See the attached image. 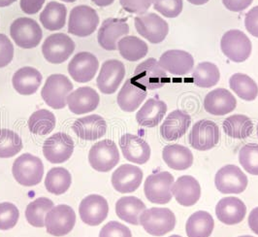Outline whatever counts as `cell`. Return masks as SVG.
Wrapping results in <instances>:
<instances>
[{
	"mask_svg": "<svg viewBox=\"0 0 258 237\" xmlns=\"http://www.w3.org/2000/svg\"><path fill=\"white\" fill-rule=\"evenodd\" d=\"M148 95L147 90L136 84L132 78L125 81L117 94L116 101L119 108L127 113L136 111Z\"/></svg>",
	"mask_w": 258,
	"mask_h": 237,
	"instance_id": "obj_28",
	"label": "cell"
},
{
	"mask_svg": "<svg viewBox=\"0 0 258 237\" xmlns=\"http://www.w3.org/2000/svg\"><path fill=\"white\" fill-rule=\"evenodd\" d=\"M56 118L51 111L40 109L28 118L29 132L36 135H47L54 130Z\"/></svg>",
	"mask_w": 258,
	"mask_h": 237,
	"instance_id": "obj_41",
	"label": "cell"
},
{
	"mask_svg": "<svg viewBox=\"0 0 258 237\" xmlns=\"http://www.w3.org/2000/svg\"><path fill=\"white\" fill-rule=\"evenodd\" d=\"M233 92L245 101H253L258 96V86L254 80L244 73H235L229 79Z\"/></svg>",
	"mask_w": 258,
	"mask_h": 237,
	"instance_id": "obj_38",
	"label": "cell"
},
{
	"mask_svg": "<svg viewBox=\"0 0 258 237\" xmlns=\"http://www.w3.org/2000/svg\"><path fill=\"white\" fill-rule=\"evenodd\" d=\"M17 0H0V8H4V7H8L10 5H12Z\"/></svg>",
	"mask_w": 258,
	"mask_h": 237,
	"instance_id": "obj_55",
	"label": "cell"
},
{
	"mask_svg": "<svg viewBox=\"0 0 258 237\" xmlns=\"http://www.w3.org/2000/svg\"><path fill=\"white\" fill-rule=\"evenodd\" d=\"M73 90V84L62 74L49 76L41 91V96L46 104L53 109H63L67 105L66 98Z\"/></svg>",
	"mask_w": 258,
	"mask_h": 237,
	"instance_id": "obj_4",
	"label": "cell"
},
{
	"mask_svg": "<svg viewBox=\"0 0 258 237\" xmlns=\"http://www.w3.org/2000/svg\"><path fill=\"white\" fill-rule=\"evenodd\" d=\"M99 237H132V233L126 225L112 221L101 228Z\"/></svg>",
	"mask_w": 258,
	"mask_h": 237,
	"instance_id": "obj_47",
	"label": "cell"
},
{
	"mask_svg": "<svg viewBox=\"0 0 258 237\" xmlns=\"http://www.w3.org/2000/svg\"><path fill=\"white\" fill-rule=\"evenodd\" d=\"M132 79L150 91L160 89L169 82L166 71L154 57L146 60L137 66Z\"/></svg>",
	"mask_w": 258,
	"mask_h": 237,
	"instance_id": "obj_7",
	"label": "cell"
},
{
	"mask_svg": "<svg viewBox=\"0 0 258 237\" xmlns=\"http://www.w3.org/2000/svg\"><path fill=\"white\" fill-rule=\"evenodd\" d=\"M66 102L72 113L83 115L94 111L99 105L100 97L98 92L91 87H82L70 92Z\"/></svg>",
	"mask_w": 258,
	"mask_h": 237,
	"instance_id": "obj_22",
	"label": "cell"
},
{
	"mask_svg": "<svg viewBox=\"0 0 258 237\" xmlns=\"http://www.w3.org/2000/svg\"><path fill=\"white\" fill-rule=\"evenodd\" d=\"M91 167L99 172H109L119 161V152L113 140L105 139L92 146L89 153Z\"/></svg>",
	"mask_w": 258,
	"mask_h": 237,
	"instance_id": "obj_12",
	"label": "cell"
},
{
	"mask_svg": "<svg viewBox=\"0 0 258 237\" xmlns=\"http://www.w3.org/2000/svg\"><path fill=\"white\" fill-rule=\"evenodd\" d=\"M155 11L165 18H177L181 15L183 8L182 0H153Z\"/></svg>",
	"mask_w": 258,
	"mask_h": 237,
	"instance_id": "obj_46",
	"label": "cell"
},
{
	"mask_svg": "<svg viewBox=\"0 0 258 237\" xmlns=\"http://www.w3.org/2000/svg\"><path fill=\"white\" fill-rule=\"evenodd\" d=\"M20 218L17 206L11 202L0 203V230H8L15 227Z\"/></svg>",
	"mask_w": 258,
	"mask_h": 237,
	"instance_id": "obj_45",
	"label": "cell"
},
{
	"mask_svg": "<svg viewBox=\"0 0 258 237\" xmlns=\"http://www.w3.org/2000/svg\"><path fill=\"white\" fill-rule=\"evenodd\" d=\"M172 195L181 206L189 207L197 203L201 197V188L198 181L189 175L178 178L172 186Z\"/></svg>",
	"mask_w": 258,
	"mask_h": 237,
	"instance_id": "obj_26",
	"label": "cell"
},
{
	"mask_svg": "<svg viewBox=\"0 0 258 237\" xmlns=\"http://www.w3.org/2000/svg\"><path fill=\"white\" fill-rule=\"evenodd\" d=\"M61 1L67 2V3H72V2H75V1H77V0H61Z\"/></svg>",
	"mask_w": 258,
	"mask_h": 237,
	"instance_id": "obj_57",
	"label": "cell"
},
{
	"mask_svg": "<svg viewBox=\"0 0 258 237\" xmlns=\"http://www.w3.org/2000/svg\"><path fill=\"white\" fill-rule=\"evenodd\" d=\"M140 224L149 234L163 236L175 228L176 217L168 208L153 207L141 214Z\"/></svg>",
	"mask_w": 258,
	"mask_h": 237,
	"instance_id": "obj_1",
	"label": "cell"
},
{
	"mask_svg": "<svg viewBox=\"0 0 258 237\" xmlns=\"http://www.w3.org/2000/svg\"><path fill=\"white\" fill-rule=\"evenodd\" d=\"M119 147L125 159L136 164H144L151 158V147L143 138L131 133L123 134L119 139Z\"/></svg>",
	"mask_w": 258,
	"mask_h": 237,
	"instance_id": "obj_20",
	"label": "cell"
},
{
	"mask_svg": "<svg viewBox=\"0 0 258 237\" xmlns=\"http://www.w3.org/2000/svg\"><path fill=\"white\" fill-rule=\"evenodd\" d=\"M247 177L240 167L228 164L221 167L215 177V185L221 194H242L247 187Z\"/></svg>",
	"mask_w": 258,
	"mask_h": 237,
	"instance_id": "obj_14",
	"label": "cell"
},
{
	"mask_svg": "<svg viewBox=\"0 0 258 237\" xmlns=\"http://www.w3.org/2000/svg\"><path fill=\"white\" fill-rule=\"evenodd\" d=\"M167 112V104L159 99L150 98L136 114L139 126L145 128H155L164 118Z\"/></svg>",
	"mask_w": 258,
	"mask_h": 237,
	"instance_id": "obj_31",
	"label": "cell"
},
{
	"mask_svg": "<svg viewBox=\"0 0 258 237\" xmlns=\"http://www.w3.org/2000/svg\"><path fill=\"white\" fill-rule=\"evenodd\" d=\"M248 226L249 228L258 235V207L252 209L248 216Z\"/></svg>",
	"mask_w": 258,
	"mask_h": 237,
	"instance_id": "obj_53",
	"label": "cell"
},
{
	"mask_svg": "<svg viewBox=\"0 0 258 237\" xmlns=\"http://www.w3.org/2000/svg\"><path fill=\"white\" fill-rule=\"evenodd\" d=\"M119 3L126 12L142 15L149 10L153 0H119Z\"/></svg>",
	"mask_w": 258,
	"mask_h": 237,
	"instance_id": "obj_49",
	"label": "cell"
},
{
	"mask_svg": "<svg viewBox=\"0 0 258 237\" xmlns=\"http://www.w3.org/2000/svg\"><path fill=\"white\" fill-rule=\"evenodd\" d=\"M239 237H252V236H250V235H244V236H239Z\"/></svg>",
	"mask_w": 258,
	"mask_h": 237,
	"instance_id": "obj_59",
	"label": "cell"
},
{
	"mask_svg": "<svg viewBox=\"0 0 258 237\" xmlns=\"http://www.w3.org/2000/svg\"><path fill=\"white\" fill-rule=\"evenodd\" d=\"M222 129L225 134L234 139H245L253 132V123L245 115H232L223 121Z\"/></svg>",
	"mask_w": 258,
	"mask_h": 237,
	"instance_id": "obj_37",
	"label": "cell"
},
{
	"mask_svg": "<svg viewBox=\"0 0 258 237\" xmlns=\"http://www.w3.org/2000/svg\"><path fill=\"white\" fill-rule=\"evenodd\" d=\"M191 117L188 113L175 110L168 115L160 127V134L166 141H175L182 137L188 131Z\"/></svg>",
	"mask_w": 258,
	"mask_h": 237,
	"instance_id": "obj_25",
	"label": "cell"
},
{
	"mask_svg": "<svg viewBox=\"0 0 258 237\" xmlns=\"http://www.w3.org/2000/svg\"><path fill=\"white\" fill-rule=\"evenodd\" d=\"M158 63L166 72L176 76L186 75L194 67V56L183 50H168L161 54Z\"/></svg>",
	"mask_w": 258,
	"mask_h": 237,
	"instance_id": "obj_23",
	"label": "cell"
},
{
	"mask_svg": "<svg viewBox=\"0 0 258 237\" xmlns=\"http://www.w3.org/2000/svg\"><path fill=\"white\" fill-rule=\"evenodd\" d=\"M42 74L36 68L26 66L19 69L12 78L14 89L22 95H31L38 91Z\"/></svg>",
	"mask_w": 258,
	"mask_h": 237,
	"instance_id": "obj_30",
	"label": "cell"
},
{
	"mask_svg": "<svg viewBox=\"0 0 258 237\" xmlns=\"http://www.w3.org/2000/svg\"><path fill=\"white\" fill-rule=\"evenodd\" d=\"M53 202L47 198H39L30 202L26 210L27 222L35 227L45 226V217L53 207Z\"/></svg>",
	"mask_w": 258,
	"mask_h": 237,
	"instance_id": "obj_42",
	"label": "cell"
},
{
	"mask_svg": "<svg viewBox=\"0 0 258 237\" xmlns=\"http://www.w3.org/2000/svg\"><path fill=\"white\" fill-rule=\"evenodd\" d=\"M76 224V214L72 207L61 204L53 206L45 217V226L49 234L61 237L67 235Z\"/></svg>",
	"mask_w": 258,
	"mask_h": 237,
	"instance_id": "obj_8",
	"label": "cell"
},
{
	"mask_svg": "<svg viewBox=\"0 0 258 237\" xmlns=\"http://www.w3.org/2000/svg\"><path fill=\"white\" fill-rule=\"evenodd\" d=\"M246 207L240 198H224L220 199L216 207V215L222 224L233 225L244 221Z\"/></svg>",
	"mask_w": 258,
	"mask_h": 237,
	"instance_id": "obj_29",
	"label": "cell"
},
{
	"mask_svg": "<svg viewBox=\"0 0 258 237\" xmlns=\"http://www.w3.org/2000/svg\"><path fill=\"white\" fill-rule=\"evenodd\" d=\"M117 50L124 60L135 63L148 54L149 46L142 39L127 35L117 42Z\"/></svg>",
	"mask_w": 258,
	"mask_h": 237,
	"instance_id": "obj_36",
	"label": "cell"
},
{
	"mask_svg": "<svg viewBox=\"0 0 258 237\" xmlns=\"http://www.w3.org/2000/svg\"><path fill=\"white\" fill-rule=\"evenodd\" d=\"M24 147L21 136L8 129H0V158H12Z\"/></svg>",
	"mask_w": 258,
	"mask_h": 237,
	"instance_id": "obj_43",
	"label": "cell"
},
{
	"mask_svg": "<svg viewBox=\"0 0 258 237\" xmlns=\"http://www.w3.org/2000/svg\"><path fill=\"white\" fill-rule=\"evenodd\" d=\"M245 27L250 35L258 38V5L245 15Z\"/></svg>",
	"mask_w": 258,
	"mask_h": 237,
	"instance_id": "obj_50",
	"label": "cell"
},
{
	"mask_svg": "<svg viewBox=\"0 0 258 237\" xmlns=\"http://www.w3.org/2000/svg\"><path fill=\"white\" fill-rule=\"evenodd\" d=\"M169 237H181V236H180V235H177V234H174V235H171V236H169Z\"/></svg>",
	"mask_w": 258,
	"mask_h": 237,
	"instance_id": "obj_58",
	"label": "cell"
},
{
	"mask_svg": "<svg viewBox=\"0 0 258 237\" xmlns=\"http://www.w3.org/2000/svg\"><path fill=\"white\" fill-rule=\"evenodd\" d=\"M74 152V141L64 132H57L50 136L43 145V154L52 163H62L71 158Z\"/></svg>",
	"mask_w": 258,
	"mask_h": 237,
	"instance_id": "obj_15",
	"label": "cell"
},
{
	"mask_svg": "<svg viewBox=\"0 0 258 237\" xmlns=\"http://www.w3.org/2000/svg\"><path fill=\"white\" fill-rule=\"evenodd\" d=\"M220 140V128L215 122L210 120H200L195 123L188 135L190 146L202 152L215 148Z\"/></svg>",
	"mask_w": 258,
	"mask_h": 237,
	"instance_id": "obj_11",
	"label": "cell"
},
{
	"mask_svg": "<svg viewBox=\"0 0 258 237\" xmlns=\"http://www.w3.org/2000/svg\"><path fill=\"white\" fill-rule=\"evenodd\" d=\"M12 173L19 184L33 187L38 185L43 178L44 164L38 157L26 153L15 159Z\"/></svg>",
	"mask_w": 258,
	"mask_h": 237,
	"instance_id": "obj_3",
	"label": "cell"
},
{
	"mask_svg": "<svg viewBox=\"0 0 258 237\" xmlns=\"http://www.w3.org/2000/svg\"><path fill=\"white\" fill-rule=\"evenodd\" d=\"M79 214L85 224L91 226L99 225L109 214L108 201L99 195L88 196L80 203Z\"/></svg>",
	"mask_w": 258,
	"mask_h": 237,
	"instance_id": "obj_18",
	"label": "cell"
},
{
	"mask_svg": "<svg viewBox=\"0 0 258 237\" xmlns=\"http://www.w3.org/2000/svg\"><path fill=\"white\" fill-rule=\"evenodd\" d=\"M215 227L212 215L207 211H197L192 214L185 224L188 237H210Z\"/></svg>",
	"mask_w": 258,
	"mask_h": 237,
	"instance_id": "obj_35",
	"label": "cell"
},
{
	"mask_svg": "<svg viewBox=\"0 0 258 237\" xmlns=\"http://www.w3.org/2000/svg\"><path fill=\"white\" fill-rule=\"evenodd\" d=\"M189 3L194 4V5H204L208 3L210 0H187Z\"/></svg>",
	"mask_w": 258,
	"mask_h": 237,
	"instance_id": "obj_56",
	"label": "cell"
},
{
	"mask_svg": "<svg viewBox=\"0 0 258 237\" xmlns=\"http://www.w3.org/2000/svg\"><path fill=\"white\" fill-rule=\"evenodd\" d=\"M13 44L5 34L0 33V68L6 67L13 61Z\"/></svg>",
	"mask_w": 258,
	"mask_h": 237,
	"instance_id": "obj_48",
	"label": "cell"
},
{
	"mask_svg": "<svg viewBox=\"0 0 258 237\" xmlns=\"http://www.w3.org/2000/svg\"><path fill=\"white\" fill-rule=\"evenodd\" d=\"M124 77V65L117 60H108L101 66L96 84L104 94H113L117 91Z\"/></svg>",
	"mask_w": 258,
	"mask_h": 237,
	"instance_id": "obj_17",
	"label": "cell"
},
{
	"mask_svg": "<svg viewBox=\"0 0 258 237\" xmlns=\"http://www.w3.org/2000/svg\"><path fill=\"white\" fill-rule=\"evenodd\" d=\"M162 158L168 167L175 170L188 169L194 163V155L191 151L180 144L165 146L162 151Z\"/></svg>",
	"mask_w": 258,
	"mask_h": 237,
	"instance_id": "obj_32",
	"label": "cell"
},
{
	"mask_svg": "<svg viewBox=\"0 0 258 237\" xmlns=\"http://www.w3.org/2000/svg\"><path fill=\"white\" fill-rule=\"evenodd\" d=\"M135 28L143 38L152 44L163 42L167 37L169 26L167 22L155 13H145L135 17Z\"/></svg>",
	"mask_w": 258,
	"mask_h": 237,
	"instance_id": "obj_10",
	"label": "cell"
},
{
	"mask_svg": "<svg viewBox=\"0 0 258 237\" xmlns=\"http://www.w3.org/2000/svg\"><path fill=\"white\" fill-rule=\"evenodd\" d=\"M66 16V6L59 2L52 1L46 5L42 13L40 14V23L47 30H60L64 27Z\"/></svg>",
	"mask_w": 258,
	"mask_h": 237,
	"instance_id": "obj_34",
	"label": "cell"
},
{
	"mask_svg": "<svg viewBox=\"0 0 258 237\" xmlns=\"http://www.w3.org/2000/svg\"><path fill=\"white\" fill-rule=\"evenodd\" d=\"M143 171L132 164H122L112 175L111 182L116 192L129 194L135 192L142 183Z\"/></svg>",
	"mask_w": 258,
	"mask_h": 237,
	"instance_id": "obj_21",
	"label": "cell"
},
{
	"mask_svg": "<svg viewBox=\"0 0 258 237\" xmlns=\"http://www.w3.org/2000/svg\"><path fill=\"white\" fill-rule=\"evenodd\" d=\"M129 33L126 19L109 18L102 23L98 30L97 41L101 48L106 51L117 50V42Z\"/></svg>",
	"mask_w": 258,
	"mask_h": 237,
	"instance_id": "obj_16",
	"label": "cell"
},
{
	"mask_svg": "<svg viewBox=\"0 0 258 237\" xmlns=\"http://www.w3.org/2000/svg\"><path fill=\"white\" fill-rule=\"evenodd\" d=\"M237 107V100L226 89H216L209 92L204 99V109L214 116H224L233 112Z\"/></svg>",
	"mask_w": 258,
	"mask_h": 237,
	"instance_id": "obj_24",
	"label": "cell"
},
{
	"mask_svg": "<svg viewBox=\"0 0 258 237\" xmlns=\"http://www.w3.org/2000/svg\"><path fill=\"white\" fill-rule=\"evenodd\" d=\"M257 136H258V125H257Z\"/></svg>",
	"mask_w": 258,
	"mask_h": 237,
	"instance_id": "obj_60",
	"label": "cell"
},
{
	"mask_svg": "<svg viewBox=\"0 0 258 237\" xmlns=\"http://www.w3.org/2000/svg\"><path fill=\"white\" fill-rule=\"evenodd\" d=\"M174 176L167 171L150 175L144 184L145 196L149 201L155 204H166L172 199V186Z\"/></svg>",
	"mask_w": 258,
	"mask_h": 237,
	"instance_id": "obj_9",
	"label": "cell"
},
{
	"mask_svg": "<svg viewBox=\"0 0 258 237\" xmlns=\"http://www.w3.org/2000/svg\"><path fill=\"white\" fill-rule=\"evenodd\" d=\"M10 35L15 44L23 49H33L40 44L43 32L38 23L30 18H19L10 27Z\"/></svg>",
	"mask_w": 258,
	"mask_h": 237,
	"instance_id": "obj_5",
	"label": "cell"
},
{
	"mask_svg": "<svg viewBox=\"0 0 258 237\" xmlns=\"http://www.w3.org/2000/svg\"><path fill=\"white\" fill-rule=\"evenodd\" d=\"M72 183L71 174L63 167H53L48 172L45 179V187L52 195H63Z\"/></svg>",
	"mask_w": 258,
	"mask_h": 237,
	"instance_id": "obj_40",
	"label": "cell"
},
{
	"mask_svg": "<svg viewBox=\"0 0 258 237\" xmlns=\"http://www.w3.org/2000/svg\"><path fill=\"white\" fill-rule=\"evenodd\" d=\"M95 5L99 7H108L114 3L115 0H91Z\"/></svg>",
	"mask_w": 258,
	"mask_h": 237,
	"instance_id": "obj_54",
	"label": "cell"
},
{
	"mask_svg": "<svg viewBox=\"0 0 258 237\" xmlns=\"http://www.w3.org/2000/svg\"><path fill=\"white\" fill-rule=\"evenodd\" d=\"M146 209L147 207L142 200L135 197H123L119 198L116 203L117 217L134 225L140 224V216Z\"/></svg>",
	"mask_w": 258,
	"mask_h": 237,
	"instance_id": "obj_33",
	"label": "cell"
},
{
	"mask_svg": "<svg viewBox=\"0 0 258 237\" xmlns=\"http://www.w3.org/2000/svg\"><path fill=\"white\" fill-rule=\"evenodd\" d=\"M220 49L231 62L241 64L250 56L252 45L250 39L242 30L231 29L223 34L220 40Z\"/></svg>",
	"mask_w": 258,
	"mask_h": 237,
	"instance_id": "obj_2",
	"label": "cell"
},
{
	"mask_svg": "<svg viewBox=\"0 0 258 237\" xmlns=\"http://www.w3.org/2000/svg\"><path fill=\"white\" fill-rule=\"evenodd\" d=\"M72 130L79 138L87 141H94L103 137L107 132L106 121L99 115H90L78 118Z\"/></svg>",
	"mask_w": 258,
	"mask_h": 237,
	"instance_id": "obj_27",
	"label": "cell"
},
{
	"mask_svg": "<svg viewBox=\"0 0 258 237\" xmlns=\"http://www.w3.org/2000/svg\"><path fill=\"white\" fill-rule=\"evenodd\" d=\"M98 25L97 12L91 6L79 5L74 7L69 15L68 32L78 37H87L97 29Z\"/></svg>",
	"mask_w": 258,
	"mask_h": 237,
	"instance_id": "obj_6",
	"label": "cell"
},
{
	"mask_svg": "<svg viewBox=\"0 0 258 237\" xmlns=\"http://www.w3.org/2000/svg\"><path fill=\"white\" fill-rule=\"evenodd\" d=\"M99 68V62L93 53L81 52L74 55L68 65L71 78L78 83H88L95 76Z\"/></svg>",
	"mask_w": 258,
	"mask_h": 237,
	"instance_id": "obj_19",
	"label": "cell"
},
{
	"mask_svg": "<svg viewBox=\"0 0 258 237\" xmlns=\"http://www.w3.org/2000/svg\"><path fill=\"white\" fill-rule=\"evenodd\" d=\"M220 79L219 67L210 62H203L192 71L194 84L199 88L209 89L216 86Z\"/></svg>",
	"mask_w": 258,
	"mask_h": 237,
	"instance_id": "obj_39",
	"label": "cell"
},
{
	"mask_svg": "<svg viewBox=\"0 0 258 237\" xmlns=\"http://www.w3.org/2000/svg\"><path fill=\"white\" fill-rule=\"evenodd\" d=\"M253 0H222L224 7L231 12H242L247 9Z\"/></svg>",
	"mask_w": 258,
	"mask_h": 237,
	"instance_id": "obj_52",
	"label": "cell"
},
{
	"mask_svg": "<svg viewBox=\"0 0 258 237\" xmlns=\"http://www.w3.org/2000/svg\"><path fill=\"white\" fill-rule=\"evenodd\" d=\"M239 161L245 171L258 176V144L249 143L243 146L239 152Z\"/></svg>",
	"mask_w": 258,
	"mask_h": 237,
	"instance_id": "obj_44",
	"label": "cell"
},
{
	"mask_svg": "<svg viewBox=\"0 0 258 237\" xmlns=\"http://www.w3.org/2000/svg\"><path fill=\"white\" fill-rule=\"evenodd\" d=\"M46 0H21L20 6L24 13L34 15L38 13Z\"/></svg>",
	"mask_w": 258,
	"mask_h": 237,
	"instance_id": "obj_51",
	"label": "cell"
},
{
	"mask_svg": "<svg viewBox=\"0 0 258 237\" xmlns=\"http://www.w3.org/2000/svg\"><path fill=\"white\" fill-rule=\"evenodd\" d=\"M74 50V41L64 33H54L48 36L42 45L45 60L52 65H60L66 62Z\"/></svg>",
	"mask_w": 258,
	"mask_h": 237,
	"instance_id": "obj_13",
	"label": "cell"
}]
</instances>
